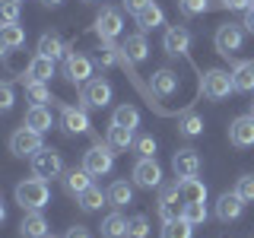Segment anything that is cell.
Here are the masks:
<instances>
[{"label":"cell","instance_id":"obj_3","mask_svg":"<svg viewBox=\"0 0 254 238\" xmlns=\"http://www.w3.org/2000/svg\"><path fill=\"white\" fill-rule=\"evenodd\" d=\"M245 32L248 29H245L242 22H222L216 29V35H213V45H216V51L222 58L235 60V54L242 51V45H245Z\"/></svg>","mask_w":254,"mask_h":238},{"label":"cell","instance_id":"obj_38","mask_svg":"<svg viewBox=\"0 0 254 238\" xmlns=\"http://www.w3.org/2000/svg\"><path fill=\"white\" fill-rule=\"evenodd\" d=\"M146 235H149V219L143 213L127 219V238H146Z\"/></svg>","mask_w":254,"mask_h":238},{"label":"cell","instance_id":"obj_43","mask_svg":"<svg viewBox=\"0 0 254 238\" xmlns=\"http://www.w3.org/2000/svg\"><path fill=\"white\" fill-rule=\"evenodd\" d=\"M0 108H3V111L13 108V83H10V79L0 83Z\"/></svg>","mask_w":254,"mask_h":238},{"label":"cell","instance_id":"obj_46","mask_svg":"<svg viewBox=\"0 0 254 238\" xmlns=\"http://www.w3.org/2000/svg\"><path fill=\"white\" fill-rule=\"evenodd\" d=\"M64 238H92V232H89L86 226H70V229H67V235H64Z\"/></svg>","mask_w":254,"mask_h":238},{"label":"cell","instance_id":"obj_12","mask_svg":"<svg viewBox=\"0 0 254 238\" xmlns=\"http://www.w3.org/2000/svg\"><path fill=\"white\" fill-rule=\"evenodd\" d=\"M162 48H165L169 58H188V51H190V32H188V26H165Z\"/></svg>","mask_w":254,"mask_h":238},{"label":"cell","instance_id":"obj_23","mask_svg":"<svg viewBox=\"0 0 254 238\" xmlns=\"http://www.w3.org/2000/svg\"><path fill=\"white\" fill-rule=\"evenodd\" d=\"M22 45H26V29L19 22H3V29H0V48H3V54L19 51Z\"/></svg>","mask_w":254,"mask_h":238},{"label":"cell","instance_id":"obj_31","mask_svg":"<svg viewBox=\"0 0 254 238\" xmlns=\"http://www.w3.org/2000/svg\"><path fill=\"white\" fill-rule=\"evenodd\" d=\"M190 235H194V222H188L185 216L162 222V238H190Z\"/></svg>","mask_w":254,"mask_h":238},{"label":"cell","instance_id":"obj_36","mask_svg":"<svg viewBox=\"0 0 254 238\" xmlns=\"http://www.w3.org/2000/svg\"><path fill=\"white\" fill-rule=\"evenodd\" d=\"M99 63H102V67H115V63H121V45L102 42L99 45Z\"/></svg>","mask_w":254,"mask_h":238},{"label":"cell","instance_id":"obj_6","mask_svg":"<svg viewBox=\"0 0 254 238\" xmlns=\"http://www.w3.org/2000/svg\"><path fill=\"white\" fill-rule=\"evenodd\" d=\"M64 159L58 149H38L35 156H32V175H38V178H45V181H51V178H64Z\"/></svg>","mask_w":254,"mask_h":238},{"label":"cell","instance_id":"obj_29","mask_svg":"<svg viewBox=\"0 0 254 238\" xmlns=\"http://www.w3.org/2000/svg\"><path fill=\"white\" fill-rule=\"evenodd\" d=\"M137 26H140L143 35H146V32H153V29H159V26H165V13L159 10L156 3H149L143 13H137Z\"/></svg>","mask_w":254,"mask_h":238},{"label":"cell","instance_id":"obj_20","mask_svg":"<svg viewBox=\"0 0 254 238\" xmlns=\"http://www.w3.org/2000/svg\"><path fill=\"white\" fill-rule=\"evenodd\" d=\"M235 92H254V60H232Z\"/></svg>","mask_w":254,"mask_h":238},{"label":"cell","instance_id":"obj_11","mask_svg":"<svg viewBox=\"0 0 254 238\" xmlns=\"http://www.w3.org/2000/svg\"><path fill=\"white\" fill-rule=\"evenodd\" d=\"M64 76H67L73 86H86L92 79V60L86 58V54L70 51L67 58H64Z\"/></svg>","mask_w":254,"mask_h":238},{"label":"cell","instance_id":"obj_47","mask_svg":"<svg viewBox=\"0 0 254 238\" xmlns=\"http://www.w3.org/2000/svg\"><path fill=\"white\" fill-rule=\"evenodd\" d=\"M242 26L248 29V32H254V3L248 6V10H245V22H242Z\"/></svg>","mask_w":254,"mask_h":238},{"label":"cell","instance_id":"obj_26","mask_svg":"<svg viewBox=\"0 0 254 238\" xmlns=\"http://www.w3.org/2000/svg\"><path fill=\"white\" fill-rule=\"evenodd\" d=\"M51 76H54V60L45 58V54H35V58L29 60L26 76H22V79H42V83H48Z\"/></svg>","mask_w":254,"mask_h":238},{"label":"cell","instance_id":"obj_27","mask_svg":"<svg viewBox=\"0 0 254 238\" xmlns=\"http://www.w3.org/2000/svg\"><path fill=\"white\" fill-rule=\"evenodd\" d=\"M178 187H181L185 203H206V184L200 178H181Z\"/></svg>","mask_w":254,"mask_h":238},{"label":"cell","instance_id":"obj_19","mask_svg":"<svg viewBox=\"0 0 254 238\" xmlns=\"http://www.w3.org/2000/svg\"><path fill=\"white\" fill-rule=\"evenodd\" d=\"M61 184H64V190H67L70 197H79L86 187L92 184V175L86 172L83 165H79V169H67V172H64V178H61Z\"/></svg>","mask_w":254,"mask_h":238},{"label":"cell","instance_id":"obj_44","mask_svg":"<svg viewBox=\"0 0 254 238\" xmlns=\"http://www.w3.org/2000/svg\"><path fill=\"white\" fill-rule=\"evenodd\" d=\"M121 3H124V10L130 13V16H137V13H143V10H146V6L153 3V0H121Z\"/></svg>","mask_w":254,"mask_h":238},{"label":"cell","instance_id":"obj_34","mask_svg":"<svg viewBox=\"0 0 254 238\" xmlns=\"http://www.w3.org/2000/svg\"><path fill=\"white\" fill-rule=\"evenodd\" d=\"M111 124H121V127L137 130V127H140V111L133 108V105H118L115 115H111Z\"/></svg>","mask_w":254,"mask_h":238},{"label":"cell","instance_id":"obj_37","mask_svg":"<svg viewBox=\"0 0 254 238\" xmlns=\"http://www.w3.org/2000/svg\"><path fill=\"white\" fill-rule=\"evenodd\" d=\"M178 10H181L185 19H194V16L210 10V0H178Z\"/></svg>","mask_w":254,"mask_h":238},{"label":"cell","instance_id":"obj_17","mask_svg":"<svg viewBox=\"0 0 254 238\" xmlns=\"http://www.w3.org/2000/svg\"><path fill=\"white\" fill-rule=\"evenodd\" d=\"M178 73L175 70H169V67H162V70H156L153 73V83H149V89H153V95L156 99H169V95H175L178 92Z\"/></svg>","mask_w":254,"mask_h":238},{"label":"cell","instance_id":"obj_51","mask_svg":"<svg viewBox=\"0 0 254 238\" xmlns=\"http://www.w3.org/2000/svg\"><path fill=\"white\" fill-rule=\"evenodd\" d=\"M48 238H54V235H48Z\"/></svg>","mask_w":254,"mask_h":238},{"label":"cell","instance_id":"obj_10","mask_svg":"<svg viewBox=\"0 0 254 238\" xmlns=\"http://www.w3.org/2000/svg\"><path fill=\"white\" fill-rule=\"evenodd\" d=\"M159 216H162V222L185 216V197H181L178 181H172V184H165L159 190Z\"/></svg>","mask_w":254,"mask_h":238},{"label":"cell","instance_id":"obj_4","mask_svg":"<svg viewBox=\"0 0 254 238\" xmlns=\"http://www.w3.org/2000/svg\"><path fill=\"white\" fill-rule=\"evenodd\" d=\"M200 92L206 95V99H213V102H222V99H229V95L235 92V83H232V73L229 70H206V73L200 76Z\"/></svg>","mask_w":254,"mask_h":238},{"label":"cell","instance_id":"obj_8","mask_svg":"<svg viewBox=\"0 0 254 238\" xmlns=\"http://www.w3.org/2000/svg\"><path fill=\"white\" fill-rule=\"evenodd\" d=\"M38 149H45L42 133H38V130H32V127H26V124H22L19 130H13V137H10V153H13V156L32 159Z\"/></svg>","mask_w":254,"mask_h":238},{"label":"cell","instance_id":"obj_25","mask_svg":"<svg viewBox=\"0 0 254 238\" xmlns=\"http://www.w3.org/2000/svg\"><path fill=\"white\" fill-rule=\"evenodd\" d=\"M105 194H108V203L115 206V210H121V206H127V203L133 200V184H130V181H124V178H118V181H111V184H108Z\"/></svg>","mask_w":254,"mask_h":238},{"label":"cell","instance_id":"obj_32","mask_svg":"<svg viewBox=\"0 0 254 238\" xmlns=\"http://www.w3.org/2000/svg\"><path fill=\"white\" fill-rule=\"evenodd\" d=\"M105 140L115 149H130L133 143H137V140H133V130H130V127H121V124H111L108 133H105Z\"/></svg>","mask_w":254,"mask_h":238},{"label":"cell","instance_id":"obj_24","mask_svg":"<svg viewBox=\"0 0 254 238\" xmlns=\"http://www.w3.org/2000/svg\"><path fill=\"white\" fill-rule=\"evenodd\" d=\"M38 54H45V58L58 60V58H67V45H64V38L58 35V32H45L42 38H38Z\"/></svg>","mask_w":254,"mask_h":238},{"label":"cell","instance_id":"obj_5","mask_svg":"<svg viewBox=\"0 0 254 238\" xmlns=\"http://www.w3.org/2000/svg\"><path fill=\"white\" fill-rule=\"evenodd\" d=\"M130 181L143 190H153V187H162V165L156 162V156H140L133 162V172H130Z\"/></svg>","mask_w":254,"mask_h":238},{"label":"cell","instance_id":"obj_16","mask_svg":"<svg viewBox=\"0 0 254 238\" xmlns=\"http://www.w3.org/2000/svg\"><path fill=\"white\" fill-rule=\"evenodd\" d=\"M242 213H245V200L235 194V190L219 194V200H216V219L219 222H235Z\"/></svg>","mask_w":254,"mask_h":238},{"label":"cell","instance_id":"obj_30","mask_svg":"<svg viewBox=\"0 0 254 238\" xmlns=\"http://www.w3.org/2000/svg\"><path fill=\"white\" fill-rule=\"evenodd\" d=\"M105 200H108V194H102V187H95V184H89L83 194L76 197V203H79V210H83V213H95Z\"/></svg>","mask_w":254,"mask_h":238},{"label":"cell","instance_id":"obj_28","mask_svg":"<svg viewBox=\"0 0 254 238\" xmlns=\"http://www.w3.org/2000/svg\"><path fill=\"white\" fill-rule=\"evenodd\" d=\"M102 238H127V219L121 216V213H108L105 219H102Z\"/></svg>","mask_w":254,"mask_h":238},{"label":"cell","instance_id":"obj_9","mask_svg":"<svg viewBox=\"0 0 254 238\" xmlns=\"http://www.w3.org/2000/svg\"><path fill=\"white\" fill-rule=\"evenodd\" d=\"M121 29H124L121 10H115V6H102V13L95 16V22H92V32L99 35V42H115V38L121 35Z\"/></svg>","mask_w":254,"mask_h":238},{"label":"cell","instance_id":"obj_2","mask_svg":"<svg viewBox=\"0 0 254 238\" xmlns=\"http://www.w3.org/2000/svg\"><path fill=\"white\" fill-rule=\"evenodd\" d=\"M115 153H118V149L111 146L108 140L102 143V137H95V140H92V146L83 153V169L89 172L92 178H102V175H108V172H111V165H115Z\"/></svg>","mask_w":254,"mask_h":238},{"label":"cell","instance_id":"obj_22","mask_svg":"<svg viewBox=\"0 0 254 238\" xmlns=\"http://www.w3.org/2000/svg\"><path fill=\"white\" fill-rule=\"evenodd\" d=\"M22 124L32 127V130H38V133H48L54 127V118H51V108H45V105H32L26 111V118H22Z\"/></svg>","mask_w":254,"mask_h":238},{"label":"cell","instance_id":"obj_33","mask_svg":"<svg viewBox=\"0 0 254 238\" xmlns=\"http://www.w3.org/2000/svg\"><path fill=\"white\" fill-rule=\"evenodd\" d=\"M178 133L181 137H200L203 133V118L200 115H194V111H185V115L178 118Z\"/></svg>","mask_w":254,"mask_h":238},{"label":"cell","instance_id":"obj_13","mask_svg":"<svg viewBox=\"0 0 254 238\" xmlns=\"http://www.w3.org/2000/svg\"><path fill=\"white\" fill-rule=\"evenodd\" d=\"M229 143L235 149H248L254 146V115H238L232 124H229Z\"/></svg>","mask_w":254,"mask_h":238},{"label":"cell","instance_id":"obj_14","mask_svg":"<svg viewBox=\"0 0 254 238\" xmlns=\"http://www.w3.org/2000/svg\"><path fill=\"white\" fill-rule=\"evenodd\" d=\"M172 172L175 178H197V172H200V156H197V149H178V153L172 156Z\"/></svg>","mask_w":254,"mask_h":238},{"label":"cell","instance_id":"obj_1","mask_svg":"<svg viewBox=\"0 0 254 238\" xmlns=\"http://www.w3.org/2000/svg\"><path fill=\"white\" fill-rule=\"evenodd\" d=\"M13 194H16V203H19L22 210H42V206H48V200H51V187H48V181L38 178V175L22 178Z\"/></svg>","mask_w":254,"mask_h":238},{"label":"cell","instance_id":"obj_21","mask_svg":"<svg viewBox=\"0 0 254 238\" xmlns=\"http://www.w3.org/2000/svg\"><path fill=\"white\" fill-rule=\"evenodd\" d=\"M121 51H124V58L130 60V63H143V60H146V54H149L146 35H143V32H137V35H127L124 42H121Z\"/></svg>","mask_w":254,"mask_h":238},{"label":"cell","instance_id":"obj_48","mask_svg":"<svg viewBox=\"0 0 254 238\" xmlns=\"http://www.w3.org/2000/svg\"><path fill=\"white\" fill-rule=\"evenodd\" d=\"M64 0H42V6H61Z\"/></svg>","mask_w":254,"mask_h":238},{"label":"cell","instance_id":"obj_18","mask_svg":"<svg viewBox=\"0 0 254 238\" xmlns=\"http://www.w3.org/2000/svg\"><path fill=\"white\" fill-rule=\"evenodd\" d=\"M19 235L22 238H48V219L42 216V210H26V216L19 222Z\"/></svg>","mask_w":254,"mask_h":238},{"label":"cell","instance_id":"obj_39","mask_svg":"<svg viewBox=\"0 0 254 238\" xmlns=\"http://www.w3.org/2000/svg\"><path fill=\"white\" fill-rule=\"evenodd\" d=\"M235 194L242 197L245 203H254V175H242L235 181Z\"/></svg>","mask_w":254,"mask_h":238},{"label":"cell","instance_id":"obj_40","mask_svg":"<svg viewBox=\"0 0 254 238\" xmlns=\"http://www.w3.org/2000/svg\"><path fill=\"white\" fill-rule=\"evenodd\" d=\"M185 219L194 222V226L206 222V203H185Z\"/></svg>","mask_w":254,"mask_h":238},{"label":"cell","instance_id":"obj_7","mask_svg":"<svg viewBox=\"0 0 254 238\" xmlns=\"http://www.w3.org/2000/svg\"><path fill=\"white\" fill-rule=\"evenodd\" d=\"M111 102V83L102 76H92L86 86H79V108H105Z\"/></svg>","mask_w":254,"mask_h":238},{"label":"cell","instance_id":"obj_41","mask_svg":"<svg viewBox=\"0 0 254 238\" xmlns=\"http://www.w3.org/2000/svg\"><path fill=\"white\" fill-rule=\"evenodd\" d=\"M133 149H137V156H156V140L149 133H143V137H137Z\"/></svg>","mask_w":254,"mask_h":238},{"label":"cell","instance_id":"obj_42","mask_svg":"<svg viewBox=\"0 0 254 238\" xmlns=\"http://www.w3.org/2000/svg\"><path fill=\"white\" fill-rule=\"evenodd\" d=\"M0 13H3V22H19V0H3Z\"/></svg>","mask_w":254,"mask_h":238},{"label":"cell","instance_id":"obj_45","mask_svg":"<svg viewBox=\"0 0 254 238\" xmlns=\"http://www.w3.org/2000/svg\"><path fill=\"white\" fill-rule=\"evenodd\" d=\"M251 3H254V0H219L222 10H248Z\"/></svg>","mask_w":254,"mask_h":238},{"label":"cell","instance_id":"obj_15","mask_svg":"<svg viewBox=\"0 0 254 238\" xmlns=\"http://www.w3.org/2000/svg\"><path fill=\"white\" fill-rule=\"evenodd\" d=\"M61 127L67 133H89L92 130L86 108H73V105H64V102H61Z\"/></svg>","mask_w":254,"mask_h":238},{"label":"cell","instance_id":"obj_49","mask_svg":"<svg viewBox=\"0 0 254 238\" xmlns=\"http://www.w3.org/2000/svg\"><path fill=\"white\" fill-rule=\"evenodd\" d=\"M83 3H95V0H83Z\"/></svg>","mask_w":254,"mask_h":238},{"label":"cell","instance_id":"obj_50","mask_svg":"<svg viewBox=\"0 0 254 238\" xmlns=\"http://www.w3.org/2000/svg\"><path fill=\"white\" fill-rule=\"evenodd\" d=\"M251 115H254V102H251Z\"/></svg>","mask_w":254,"mask_h":238},{"label":"cell","instance_id":"obj_35","mask_svg":"<svg viewBox=\"0 0 254 238\" xmlns=\"http://www.w3.org/2000/svg\"><path fill=\"white\" fill-rule=\"evenodd\" d=\"M22 83H26V95L32 99V105L54 102V99H51V89H48V83H42V79H22Z\"/></svg>","mask_w":254,"mask_h":238}]
</instances>
